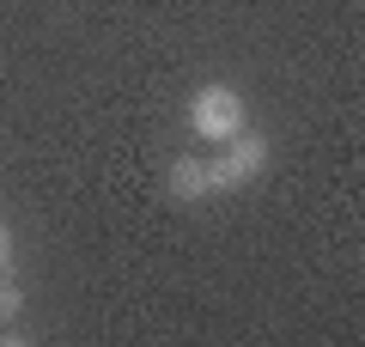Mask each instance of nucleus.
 Segmentation results:
<instances>
[{"instance_id": "obj_1", "label": "nucleus", "mask_w": 365, "mask_h": 347, "mask_svg": "<svg viewBox=\"0 0 365 347\" xmlns=\"http://www.w3.org/2000/svg\"><path fill=\"white\" fill-rule=\"evenodd\" d=\"M244 91L237 86H220V79H213V86H201L195 98H189V129L201 134V141H213V146H225L232 141V134H244Z\"/></svg>"}, {"instance_id": "obj_2", "label": "nucleus", "mask_w": 365, "mask_h": 347, "mask_svg": "<svg viewBox=\"0 0 365 347\" xmlns=\"http://www.w3.org/2000/svg\"><path fill=\"white\" fill-rule=\"evenodd\" d=\"M262 171H268V141L244 129V134H232V141H225L220 159H207V189H213V195L244 189V183H256Z\"/></svg>"}, {"instance_id": "obj_3", "label": "nucleus", "mask_w": 365, "mask_h": 347, "mask_svg": "<svg viewBox=\"0 0 365 347\" xmlns=\"http://www.w3.org/2000/svg\"><path fill=\"white\" fill-rule=\"evenodd\" d=\"M165 189H170V201H207V159H170V171H165Z\"/></svg>"}, {"instance_id": "obj_4", "label": "nucleus", "mask_w": 365, "mask_h": 347, "mask_svg": "<svg viewBox=\"0 0 365 347\" xmlns=\"http://www.w3.org/2000/svg\"><path fill=\"white\" fill-rule=\"evenodd\" d=\"M19 311H25V286H19V281H13V274L0 268V323H13V317H19Z\"/></svg>"}, {"instance_id": "obj_5", "label": "nucleus", "mask_w": 365, "mask_h": 347, "mask_svg": "<svg viewBox=\"0 0 365 347\" xmlns=\"http://www.w3.org/2000/svg\"><path fill=\"white\" fill-rule=\"evenodd\" d=\"M6 262H13V226L0 219V268H6Z\"/></svg>"}]
</instances>
